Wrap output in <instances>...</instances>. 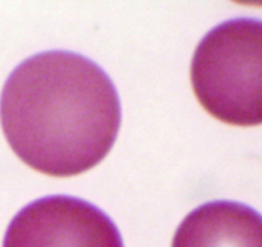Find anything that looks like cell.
Returning <instances> with one entry per match:
<instances>
[{
  "instance_id": "cell-1",
  "label": "cell",
  "mask_w": 262,
  "mask_h": 247,
  "mask_svg": "<svg viewBox=\"0 0 262 247\" xmlns=\"http://www.w3.org/2000/svg\"><path fill=\"white\" fill-rule=\"evenodd\" d=\"M0 122L25 163L64 178L94 168L110 152L120 129V99L93 60L52 50L32 55L9 75Z\"/></svg>"
},
{
  "instance_id": "cell-2",
  "label": "cell",
  "mask_w": 262,
  "mask_h": 247,
  "mask_svg": "<svg viewBox=\"0 0 262 247\" xmlns=\"http://www.w3.org/2000/svg\"><path fill=\"white\" fill-rule=\"evenodd\" d=\"M196 99L217 120L262 123V21L235 18L211 30L190 67Z\"/></svg>"
},
{
  "instance_id": "cell-3",
  "label": "cell",
  "mask_w": 262,
  "mask_h": 247,
  "mask_svg": "<svg viewBox=\"0 0 262 247\" xmlns=\"http://www.w3.org/2000/svg\"><path fill=\"white\" fill-rule=\"evenodd\" d=\"M3 247H123L112 220L92 203L50 196L22 209L7 229Z\"/></svg>"
},
{
  "instance_id": "cell-4",
  "label": "cell",
  "mask_w": 262,
  "mask_h": 247,
  "mask_svg": "<svg viewBox=\"0 0 262 247\" xmlns=\"http://www.w3.org/2000/svg\"><path fill=\"white\" fill-rule=\"evenodd\" d=\"M172 247H262V215L233 201H213L191 211Z\"/></svg>"
}]
</instances>
